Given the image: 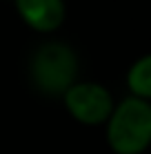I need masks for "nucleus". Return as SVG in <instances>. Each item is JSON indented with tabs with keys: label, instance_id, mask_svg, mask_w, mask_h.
<instances>
[{
	"label": "nucleus",
	"instance_id": "2",
	"mask_svg": "<svg viewBox=\"0 0 151 154\" xmlns=\"http://www.w3.org/2000/svg\"><path fill=\"white\" fill-rule=\"evenodd\" d=\"M31 81L42 94L60 96L78 81V56L67 42H45L31 58Z\"/></svg>",
	"mask_w": 151,
	"mask_h": 154
},
{
	"label": "nucleus",
	"instance_id": "4",
	"mask_svg": "<svg viewBox=\"0 0 151 154\" xmlns=\"http://www.w3.org/2000/svg\"><path fill=\"white\" fill-rule=\"evenodd\" d=\"M20 20L38 34H54L67 18L65 0H13Z\"/></svg>",
	"mask_w": 151,
	"mask_h": 154
},
{
	"label": "nucleus",
	"instance_id": "1",
	"mask_svg": "<svg viewBox=\"0 0 151 154\" xmlns=\"http://www.w3.org/2000/svg\"><path fill=\"white\" fill-rule=\"evenodd\" d=\"M107 143L113 154H144L151 147V103L136 96L118 100L107 121Z\"/></svg>",
	"mask_w": 151,
	"mask_h": 154
},
{
	"label": "nucleus",
	"instance_id": "3",
	"mask_svg": "<svg viewBox=\"0 0 151 154\" xmlns=\"http://www.w3.org/2000/svg\"><path fill=\"white\" fill-rule=\"evenodd\" d=\"M62 103L71 119L89 127L105 125L116 107L111 92L93 81H76L62 94Z\"/></svg>",
	"mask_w": 151,
	"mask_h": 154
},
{
	"label": "nucleus",
	"instance_id": "5",
	"mask_svg": "<svg viewBox=\"0 0 151 154\" xmlns=\"http://www.w3.org/2000/svg\"><path fill=\"white\" fill-rule=\"evenodd\" d=\"M129 96H136L151 103V54H144L131 63L127 69Z\"/></svg>",
	"mask_w": 151,
	"mask_h": 154
}]
</instances>
